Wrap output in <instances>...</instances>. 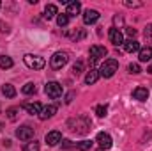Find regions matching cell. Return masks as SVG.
<instances>
[{
    "mask_svg": "<svg viewBox=\"0 0 152 151\" xmlns=\"http://www.w3.org/2000/svg\"><path fill=\"white\" fill-rule=\"evenodd\" d=\"M67 126L71 128V132H75L78 135H83V133H87V132L90 130V121H88L85 115H80V117H76V119H71V121L67 123Z\"/></svg>",
    "mask_w": 152,
    "mask_h": 151,
    "instance_id": "obj_1",
    "label": "cell"
},
{
    "mask_svg": "<svg viewBox=\"0 0 152 151\" xmlns=\"http://www.w3.org/2000/svg\"><path fill=\"white\" fill-rule=\"evenodd\" d=\"M117 70H118V62H117L115 59H106V61L101 64V68H99V76H103V78H112V76L117 73Z\"/></svg>",
    "mask_w": 152,
    "mask_h": 151,
    "instance_id": "obj_2",
    "label": "cell"
},
{
    "mask_svg": "<svg viewBox=\"0 0 152 151\" xmlns=\"http://www.w3.org/2000/svg\"><path fill=\"white\" fill-rule=\"evenodd\" d=\"M23 62L27 64V68H30V70H34V71H39V70H42V68L46 66V61H44L42 57L32 55V53H27V55L23 57Z\"/></svg>",
    "mask_w": 152,
    "mask_h": 151,
    "instance_id": "obj_3",
    "label": "cell"
},
{
    "mask_svg": "<svg viewBox=\"0 0 152 151\" xmlns=\"http://www.w3.org/2000/svg\"><path fill=\"white\" fill-rule=\"evenodd\" d=\"M67 61H69V53L67 52H57V53H53L50 64H51L53 70H60V68H64L67 64Z\"/></svg>",
    "mask_w": 152,
    "mask_h": 151,
    "instance_id": "obj_4",
    "label": "cell"
},
{
    "mask_svg": "<svg viewBox=\"0 0 152 151\" xmlns=\"http://www.w3.org/2000/svg\"><path fill=\"white\" fill-rule=\"evenodd\" d=\"M44 93H46L50 98L57 100V98L62 96V85H60L58 82H48V84L44 85Z\"/></svg>",
    "mask_w": 152,
    "mask_h": 151,
    "instance_id": "obj_5",
    "label": "cell"
},
{
    "mask_svg": "<svg viewBox=\"0 0 152 151\" xmlns=\"http://www.w3.org/2000/svg\"><path fill=\"white\" fill-rule=\"evenodd\" d=\"M96 142L101 146V150H110L112 148V137L108 135V133H104V132H99L97 133V137H96Z\"/></svg>",
    "mask_w": 152,
    "mask_h": 151,
    "instance_id": "obj_6",
    "label": "cell"
},
{
    "mask_svg": "<svg viewBox=\"0 0 152 151\" xmlns=\"http://www.w3.org/2000/svg\"><path fill=\"white\" fill-rule=\"evenodd\" d=\"M16 137L20 141H30L34 137V128H30V126H20L16 130Z\"/></svg>",
    "mask_w": 152,
    "mask_h": 151,
    "instance_id": "obj_7",
    "label": "cell"
},
{
    "mask_svg": "<svg viewBox=\"0 0 152 151\" xmlns=\"http://www.w3.org/2000/svg\"><path fill=\"white\" fill-rule=\"evenodd\" d=\"M108 53V50L104 48V46H99V44H94V46H90V59L96 62L97 59H101V57H104Z\"/></svg>",
    "mask_w": 152,
    "mask_h": 151,
    "instance_id": "obj_8",
    "label": "cell"
},
{
    "mask_svg": "<svg viewBox=\"0 0 152 151\" xmlns=\"http://www.w3.org/2000/svg\"><path fill=\"white\" fill-rule=\"evenodd\" d=\"M58 142H62V133L58 130H53V132L46 133V144L48 146H57Z\"/></svg>",
    "mask_w": 152,
    "mask_h": 151,
    "instance_id": "obj_9",
    "label": "cell"
},
{
    "mask_svg": "<svg viewBox=\"0 0 152 151\" xmlns=\"http://www.w3.org/2000/svg\"><path fill=\"white\" fill-rule=\"evenodd\" d=\"M99 20V13L96 11V9H87L85 13H83V21L87 23V25H92V23H96Z\"/></svg>",
    "mask_w": 152,
    "mask_h": 151,
    "instance_id": "obj_10",
    "label": "cell"
},
{
    "mask_svg": "<svg viewBox=\"0 0 152 151\" xmlns=\"http://www.w3.org/2000/svg\"><path fill=\"white\" fill-rule=\"evenodd\" d=\"M108 36H110V41L113 43L115 46H118V44H124V36H122V32L118 30V29H110V32H108Z\"/></svg>",
    "mask_w": 152,
    "mask_h": 151,
    "instance_id": "obj_11",
    "label": "cell"
},
{
    "mask_svg": "<svg viewBox=\"0 0 152 151\" xmlns=\"http://www.w3.org/2000/svg\"><path fill=\"white\" fill-rule=\"evenodd\" d=\"M124 50L127 53H134V52H140V43L136 39H127L124 41Z\"/></svg>",
    "mask_w": 152,
    "mask_h": 151,
    "instance_id": "obj_12",
    "label": "cell"
},
{
    "mask_svg": "<svg viewBox=\"0 0 152 151\" xmlns=\"http://www.w3.org/2000/svg\"><path fill=\"white\" fill-rule=\"evenodd\" d=\"M57 114V105H48V107H44L42 110H41V114H39V119H50V117H53Z\"/></svg>",
    "mask_w": 152,
    "mask_h": 151,
    "instance_id": "obj_13",
    "label": "cell"
},
{
    "mask_svg": "<svg viewBox=\"0 0 152 151\" xmlns=\"http://www.w3.org/2000/svg\"><path fill=\"white\" fill-rule=\"evenodd\" d=\"M133 98L138 100V101H145V100L149 98V91H147L145 87H136V89L133 91Z\"/></svg>",
    "mask_w": 152,
    "mask_h": 151,
    "instance_id": "obj_14",
    "label": "cell"
},
{
    "mask_svg": "<svg viewBox=\"0 0 152 151\" xmlns=\"http://www.w3.org/2000/svg\"><path fill=\"white\" fill-rule=\"evenodd\" d=\"M23 109H25L28 114H32V115H34V114H37L39 115L41 110H42V107H41L39 101H34V103H23Z\"/></svg>",
    "mask_w": 152,
    "mask_h": 151,
    "instance_id": "obj_15",
    "label": "cell"
},
{
    "mask_svg": "<svg viewBox=\"0 0 152 151\" xmlns=\"http://www.w3.org/2000/svg\"><path fill=\"white\" fill-rule=\"evenodd\" d=\"M138 59H140V62H147V61H151L152 59V48L151 46L140 48V52H138Z\"/></svg>",
    "mask_w": 152,
    "mask_h": 151,
    "instance_id": "obj_16",
    "label": "cell"
},
{
    "mask_svg": "<svg viewBox=\"0 0 152 151\" xmlns=\"http://www.w3.org/2000/svg\"><path fill=\"white\" fill-rule=\"evenodd\" d=\"M80 9H81V4H80V2H69V4H67V13H66V14H67V16H76V14H78V13H80Z\"/></svg>",
    "mask_w": 152,
    "mask_h": 151,
    "instance_id": "obj_17",
    "label": "cell"
},
{
    "mask_svg": "<svg viewBox=\"0 0 152 151\" xmlns=\"http://www.w3.org/2000/svg\"><path fill=\"white\" fill-rule=\"evenodd\" d=\"M97 78H99V71H97V70H90V71L85 75V84H87V85H92V84L97 82Z\"/></svg>",
    "mask_w": 152,
    "mask_h": 151,
    "instance_id": "obj_18",
    "label": "cell"
},
{
    "mask_svg": "<svg viewBox=\"0 0 152 151\" xmlns=\"http://www.w3.org/2000/svg\"><path fill=\"white\" fill-rule=\"evenodd\" d=\"M2 94H4L5 98H14V96H16V89H14L11 84H4V85H2Z\"/></svg>",
    "mask_w": 152,
    "mask_h": 151,
    "instance_id": "obj_19",
    "label": "cell"
},
{
    "mask_svg": "<svg viewBox=\"0 0 152 151\" xmlns=\"http://www.w3.org/2000/svg\"><path fill=\"white\" fill-rule=\"evenodd\" d=\"M58 13V9H57V5L55 4H48L46 5V9H44V18H48V20H51L55 14Z\"/></svg>",
    "mask_w": 152,
    "mask_h": 151,
    "instance_id": "obj_20",
    "label": "cell"
},
{
    "mask_svg": "<svg viewBox=\"0 0 152 151\" xmlns=\"http://www.w3.org/2000/svg\"><path fill=\"white\" fill-rule=\"evenodd\" d=\"M12 64L14 62H12V59L9 55H2L0 57V68L2 70H9V68H12Z\"/></svg>",
    "mask_w": 152,
    "mask_h": 151,
    "instance_id": "obj_21",
    "label": "cell"
},
{
    "mask_svg": "<svg viewBox=\"0 0 152 151\" xmlns=\"http://www.w3.org/2000/svg\"><path fill=\"white\" fill-rule=\"evenodd\" d=\"M67 23H69V16L67 14H58L57 16V25L58 27H67Z\"/></svg>",
    "mask_w": 152,
    "mask_h": 151,
    "instance_id": "obj_22",
    "label": "cell"
},
{
    "mask_svg": "<svg viewBox=\"0 0 152 151\" xmlns=\"http://www.w3.org/2000/svg\"><path fill=\"white\" fill-rule=\"evenodd\" d=\"M92 144H94L92 141H81V142H78V144H76V148H78L80 151H87V150H90V148H92Z\"/></svg>",
    "mask_w": 152,
    "mask_h": 151,
    "instance_id": "obj_23",
    "label": "cell"
},
{
    "mask_svg": "<svg viewBox=\"0 0 152 151\" xmlns=\"http://www.w3.org/2000/svg\"><path fill=\"white\" fill-rule=\"evenodd\" d=\"M21 93H23V94H34V93H36V85L28 82V84H25V85L21 87Z\"/></svg>",
    "mask_w": 152,
    "mask_h": 151,
    "instance_id": "obj_24",
    "label": "cell"
},
{
    "mask_svg": "<svg viewBox=\"0 0 152 151\" xmlns=\"http://www.w3.org/2000/svg\"><path fill=\"white\" fill-rule=\"evenodd\" d=\"M39 150H41V146H39L37 141H32V142L25 144V151H39Z\"/></svg>",
    "mask_w": 152,
    "mask_h": 151,
    "instance_id": "obj_25",
    "label": "cell"
},
{
    "mask_svg": "<svg viewBox=\"0 0 152 151\" xmlns=\"http://www.w3.org/2000/svg\"><path fill=\"white\" fill-rule=\"evenodd\" d=\"M7 119L9 121H16V117H18V109L16 107H11V109H7Z\"/></svg>",
    "mask_w": 152,
    "mask_h": 151,
    "instance_id": "obj_26",
    "label": "cell"
},
{
    "mask_svg": "<svg viewBox=\"0 0 152 151\" xmlns=\"http://www.w3.org/2000/svg\"><path fill=\"white\" fill-rule=\"evenodd\" d=\"M127 70H129V73H131V75H138V73L142 71V68H140V64H136V62H133V64H129V66H127Z\"/></svg>",
    "mask_w": 152,
    "mask_h": 151,
    "instance_id": "obj_27",
    "label": "cell"
},
{
    "mask_svg": "<svg viewBox=\"0 0 152 151\" xmlns=\"http://www.w3.org/2000/svg\"><path fill=\"white\" fill-rule=\"evenodd\" d=\"M106 112H108V107H106V105H97V107H96V114H97L99 117H104Z\"/></svg>",
    "mask_w": 152,
    "mask_h": 151,
    "instance_id": "obj_28",
    "label": "cell"
},
{
    "mask_svg": "<svg viewBox=\"0 0 152 151\" xmlns=\"http://www.w3.org/2000/svg\"><path fill=\"white\" fill-rule=\"evenodd\" d=\"M73 73H75V75H80V73H83V62H81V61L75 62V66H73Z\"/></svg>",
    "mask_w": 152,
    "mask_h": 151,
    "instance_id": "obj_29",
    "label": "cell"
},
{
    "mask_svg": "<svg viewBox=\"0 0 152 151\" xmlns=\"http://www.w3.org/2000/svg\"><path fill=\"white\" fill-rule=\"evenodd\" d=\"M126 7H142L143 5V2H131V0H124L122 2Z\"/></svg>",
    "mask_w": 152,
    "mask_h": 151,
    "instance_id": "obj_30",
    "label": "cell"
},
{
    "mask_svg": "<svg viewBox=\"0 0 152 151\" xmlns=\"http://www.w3.org/2000/svg\"><path fill=\"white\" fill-rule=\"evenodd\" d=\"M62 146H64L66 150H73V148H76V144H73V142H71V141H67V139H66V141H62Z\"/></svg>",
    "mask_w": 152,
    "mask_h": 151,
    "instance_id": "obj_31",
    "label": "cell"
},
{
    "mask_svg": "<svg viewBox=\"0 0 152 151\" xmlns=\"http://www.w3.org/2000/svg\"><path fill=\"white\" fill-rule=\"evenodd\" d=\"M126 32H127V36H129L131 39L136 36V29H133V27H126Z\"/></svg>",
    "mask_w": 152,
    "mask_h": 151,
    "instance_id": "obj_32",
    "label": "cell"
},
{
    "mask_svg": "<svg viewBox=\"0 0 152 151\" xmlns=\"http://www.w3.org/2000/svg\"><path fill=\"white\" fill-rule=\"evenodd\" d=\"M113 23H115V29H117V25H118V27H122V25H124L122 16H115V18H113Z\"/></svg>",
    "mask_w": 152,
    "mask_h": 151,
    "instance_id": "obj_33",
    "label": "cell"
},
{
    "mask_svg": "<svg viewBox=\"0 0 152 151\" xmlns=\"http://www.w3.org/2000/svg\"><path fill=\"white\" fill-rule=\"evenodd\" d=\"M145 36H147V38L152 41V25H149V27L145 29Z\"/></svg>",
    "mask_w": 152,
    "mask_h": 151,
    "instance_id": "obj_34",
    "label": "cell"
},
{
    "mask_svg": "<svg viewBox=\"0 0 152 151\" xmlns=\"http://www.w3.org/2000/svg\"><path fill=\"white\" fill-rule=\"evenodd\" d=\"M73 98H75V93L71 91V93H69V94L66 96V103H71V101H73Z\"/></svg>",
    "mask_w": 152,
    "mask_h": 151,
    "instance_id": "obj_35",
    "label": "cell"
},
{
    "mask_svg": "<svg viewBox=\"0 0 152 151\" xmlns=\"http://www.w3.org/2000/svg\"><path fill=\"white\" fill-rule=\"evenodd\" d=\"M0 32H9V29H7V25H4L2 21H0Z\"/></svg>",
    "mask_w": 152,
    "mask_h": 151,
    "instance_id": "obj_36",
    "label": "cell"
},
{
    "mask_svg": "<svg viewBox=\"0 0 152 151\" xmlns=\"http://www.w3.org/2000/svg\"><path fill=\"white\" fill-rule=\"evenodd\" d=\"M4 144H5V146H7V148H9V146H11V144H12V142H11V141H9V139H5V141H4Z\"/></svg>",
    "mask_w": 152,
    "mask_h": 151,
    "instance_id": "obj_37",
    "label": "cell"
},
{
    "mask_svg": "<svg viewBox=\"0 0 152 151\" xmlns=\"http://www.w3.org/2000/svg\"><path fill=\"white\" fill-rule=\"evenodd\" d=\"M147 71H149V73H151V75H152V64H151V66H149V68H147Z\"/></svg>",
    "mask_w": 152,
    "mask_h": 151,
    "instance_id": "obj_38",
    "label": "cell"
},
{
    "mask_svg": "<svg viewBox=\"0 0 152 151\" xmlns=\"http://www.w3.org/2000/svg\"><path fill=\"white\" fill-rule=\"evenodd\" d=\"M0 7H2V4H0Z\"/></svg>",
    "mask_w": 152,
    "mask_h": 151,
    "instance_id": "obj_39",
    "label": "cell"
},
{
    "mask_svg": "<svg viewBox=\"0 0 152 151\" xmlns=\"http://www.w3.org/2000/svg\"><path fill=\"white\" fill-rule=\"evenodd\" d=\"M99 151H103V150H99Z\"/></svg>",
    "mask_w": 152,
    "mask_h": 151,
    "instance_id": "obj_40",
    "label": "cell"
}]
</instances>
